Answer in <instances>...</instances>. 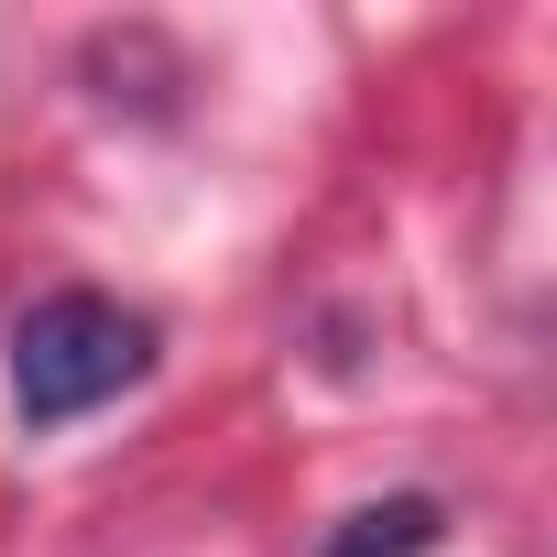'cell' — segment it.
<instances>
[{"instance_id":"6da1fadb","label":"cell","mask_w":557,"mask_h":557,"mask_svg":"<svg viewBox=\"0 0 557 557\" xmlns=\"http://www.w3.org/2000/svg\"><path fill=\"white\" fill-rule=\"evenodd\" d=\"M153 372V318L99 296V285H66L45 296L23 329H12V416L45 437V426H77L99 416L110 394H132Z\"/></svg>"},{"instance_id":"7a4b0ae2","label":"cell","mask_w":557,"mask_h":557,"mask_svg":"<svg viewBox=\"0 0 557 557\" xmlns=\"http://www.w3.org/2000/svg\"><path fill=\"white\" fill-rule=\"evenodd\" d=\"M426 546H437V503L426 492H394V503H372V513H350L329 535V557H426Z\"/></svg>"}]
</instances>
